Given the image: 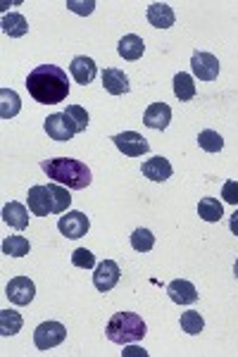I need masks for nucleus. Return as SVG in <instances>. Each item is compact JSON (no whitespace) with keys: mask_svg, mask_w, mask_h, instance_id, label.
<instances>
[{"mask_svg":"<svg viewBox=\"0 0 238 357\" xmlns=\"http://www.w3.org/2000/svg\"><path fill=\"white\" fill-rule=\"evenodd\" d=\"M112 143L124 155H129V158H141V155L150 151V143L141 134H136V131H124V134L112 136Z\"/></svg>","mask_w":238,"mask_h":357,"instance_id":"11","label":"nucleus"},{"mask_svg":"<svg viewBox=\"0 0 238 357\" xmlns=\"http://www.w3.org/2000/svg\"><path fill=\"white\" fill-rule=\"evenodd\" d=\"M107 338L117 345H129L136 341H143V336L148 333V326L143 321V317L136 312H117L112 319L107 321Z\"/></svg>","mask_w":238,"mask_h":357,"instance_id":"3","label":"nucleus"},{"mask_svg":"<svg viewBox=\"0 0 238 357\" xmlns=\"http://www.w3.org/2000/svg\"><path fill=\"white\" fill-rule=\"evenodd\" d=\"M22 110V100L13 89H0V117L13 119Z\"/></svg>","mask_w":238,"mask_h":357,"instance_id":"21","label":"nucleus"},{"mask_svg":"<svg viewBox=\"0 0 238 357\" xmlns=\"http://www.w3.org/2000/svg\"><path fill=\"white\" fill-rule=\"evenodd\" d=\"M69 72H72L74 82L81 84V86H89L98 74V65L86 55H77L69 65Z\"/></svg>","mask_w":238,"mask_h":357,"instance_id":"14","label":"nucleus"},{"mask_svg":"<svg viewBox=\"0 0 238 357\" xmlns=\"http://www.w3.org/2000/svg\"><path fill=\"white\" fill-rule=\"evenodd\" d=\"M40 169L48 174V178H53L55 183L72 188V191H84V188H89L93 181L89 167L81 162V160H74V158L43 160V162H40Z\"/></svg>","mask_w":238,"mask_h":357,"instance_id":"2","label":"nucleus"},{"mask_svg":"<svg viewBox=\"0 0 238 357\" xmlns=\"http://www.w3.org/2000/svg\"><path fill=\"white\" fill-rule=\"evenodd\" d=\"M119 264L114 260H103L96 264V274H93V286L101 293H110L119 284Z\"/></svg>","mask_w":238,"mask_h":357,"instance_id":"10","label":"nucleus"},{"mask_svg":"<svg viewBox=\"0 0 238 357\" xmlns=\"http://www.w3.org/2000/svg\"><path fill=\"white\" fill-rule=\"evenodd\" d=\"M219 60L212 53H200L195 50L193 57H191V69H193V77L200 79V82H214L219 77Z\"/></svg>","mask_w":238,"mask_h":357,"instance_id":"7","label":"nucleus"},{"mask_svg":"<svg viewBox=\"0 0 238 357\" xmlns=\"http://www.w3.org/2000/svg\"><path fill=\"white\" fill-rule=\"evenodd\" d=\"M131 245H133V250L136 252H148V250H153V245H155V236L150 229H136V231L131 234Z\"/></svg>","mask_w":238,"mask_h":357,"instance_id":"28","label":"nucleus"},{"mask_svg":"<svg viewBox=\"0 0 238 357\" xmlns=\"http://www.w3.org/2000/svg\"><path fill=\"white\" fill-rule=\"evenodd\" d=\"M202 329H205V319L200 317V312L188 310V312L181 314V331H186L188 336H198Z\"/></svg>","mask_w":238,"mask_h":357,"instance_id":"29","label":"nucleus"},{"mask_svg":"<svg viewBox=\"0 0 238 357\" xmlns=\"http://www.w3.org/2000/svg\"><path fill=\"white\" fill-rule=\"evenodd\" d=\"M27 205H29V212L36 215V217L55 215V200H53V193H50L48 186H31L29 188Z\"/></svg>","mask_w":238,"mask_h":357,"instance_id":"6","label":"nucleus"},{"mask_svg":"<svg viewBox=\"0 0 238 357\" xmlns=\"http://www.w3.org/2000/svg\"><path fill=\"white\" fill-rule=\"evenodd\" d=\"M57 229H60L62 236H67V238H81V236L89 234L91 229V220L84 215V212H65V215L60 217V222H57Z\"/></svg>","mask_w":238,"mask_h":357,"instance_id":"8","label":"nucleus"},{"mask_svg":"<svg viewBox=\"0 0 238 357\" xmlns=\"http://www.w3.org/2000/svg\"><path fill=\"white\" fill-rule=\"evenodd\" d=\"M5 296L10 298L13 305L24 307V305L31 303L34 296H36V286H34V281L29 279V276H15V279L5 286Z\"/></svg>","mask_w":238,"mask_h":357,"instance_id":"9","label":"nucleus"},{"mask_svg":"<svg viewBox=\"0 0 238 357\" xmlns=\"http://www.w3.org/2000/svg\"><path fill=\"white\" fill-rule=\"evenodd\" d=\"M3 222L8 224V227H13L17 229V231H22V229H27L29 227V212H27V207L22 205V203H8L3 207Z\"/></svg>","mask_w":238,"mask_h":357,"instance_id":"17","label":"nucleus"},{"mask_svg":"<svg viewBox=\"0 0 238 357\" xmlns=\"http://www.w3.org/2000/svg\"><path fill=\"white\" fill-rule=\"evenodd\" d=\"M67 338V329L60 324V321H43V324L36 326L34 331V343H36L38 350H53L57 348L62 341Z\"/></svg>","mask_w":238,"mask_h":357,"instance_id":"4","label":"nucleus"},{"mask_svg":"<svg viewBox=\"0 0 238 357\" xmlns=\"http://www.w3.org/2000/svg\"><path fill=\"white\" fill-rule=\"evenodd\" d=\"M31 250V243L24 238V236H8L3 241V255H10V257H24L29 255Z\"/></svg>","mask_w":238,"mask_h":357,"instance_id":"25","label":"nucleus"},{"mask_svg":"<svg viewBox=\"0 0 238 357\" xmlns=\"http://www.w3.org/2000/svg\"><path fill=\"white\" fill-rule=\"evenodd\" d=\"M198 146L202 148L205 153H219L224 148V138L212 129H205L198 134Z\"/></svg>","mask_w":238,"mask_h":357,"instance_id":"27","label":"nucleus"},{"mask_svg":"<svg viewBox=\"0 0 238 357\" xmlns=\"http://www.w3.org/2000/svg\"><path fill=\"white\" fill-rule=\"evenodd\" d=\"M222 198L224 203L229 205H238V181H226L222 186Z\"/></svg>","mask_w":238,"mask_h":357,"instance_id":"32","label":"nucleus"},{"mask_svg":"<svg viewBox=\"0 0 238 357\" xmlns=\"http://www.w3.org/2000/svg\"><path fill=\"white\" fill-rule=\"evenodd\" d=\"M3 31L8 33L10 38H22V36H27V31H29L27 17H24V15H20V13H8V15H3Z\"/></svg>","mask_w":238,"mask_h":357,"instance_id":"20","label":"nucleus"},{"mask_svg":"<svg viewBox=\"0 0 238 357\" xmlns=\"http://www.w3.org/2000/svg\"><path fill=\"white\" fill-rule=\"evenodd\" d=\"M141 172H143V176H146V178H150V181H158V183L167 181V178L174 174L172 162L167 158H162V155L146 160V162L141 165Z\"/></svg>","mask_w":238,"mask_h":357,"instance_id":"13","label":"nucleus"},{"mask_svg":"<svg viewBox=\"0 0 238 357\" xmlns=\"http://www.w3.org/2000/svg\"><path fill=\"white\" fill-rule=\"evenodd\" d=\"M174 96L179 98L181 102H188L195 98V84H193V77L186 72H179L174 77Z\"/></svg>","mask_w":238,"mask_h":357,"instance_id":"22","label":"nucleus"},{"mask_svg":"<svg viewBox=\"0 0 238 357\" xmlns=\"http://www.w3.org/2000/svg\"><path fill=\"white\" fill-rule=\"evenodd\" d=\"M174 20H177V17H174V10L167 3H153L148 8V22L155 29H170V26H174Z\"/></svg>","mask_w":238,"mask_h":357,"instance_id":"18","label":"nucleus"},{"mask_svg":"<svg viewBox=\"0 0 238 357\" xmlns=\"http://www.w3.org/2000/svg\"><path fill=\"white\" fill-rule=\"evenodd\" d=\"M43 129H45V134H48V136L53 138V141H57V143H67V141H72V138L79 134L77 126H74V122L67 117L65 112L50 114V117L45 119Z\"/></svg>","mask_w":238,"mask_h":357,"instance_id":"5","label":"nucleus"},{"mask_svg":"<svg viewBox=\"0 0 238 357\" xmlns=\"http://www.w3.org/2000/svg\"><path fill=\"white\" fill-rule=\"evenodd\" d=\"M167 296L172 298V303L177 305H193L198 301V291L191 281L186 279H174L170 286H167Z\"/></svg>","mask_w":238,"mask_h":357,"instance_id":"15","label":"nucleus"},{"mask_svg":"<svg viewBox=\"0 0 238 357\" xmlns=\"http://www.w3.org/2000/svg\"><path fill=\"white\" fill-rule=\"evenodd\" d=\"M72 264L79 269H93L96 267V255L91 250H86V248H77L72 252Z\"/></svg>","mask_w":238,"mask_h":357,"instance_id":"31","label":"nucleus"},{"mask_svg":"<svg viewBox=\"0 0 238 357\" xmlns=\"http://www.w3.org/2000/svg\"><path fill=\"white\" fill-rule=\"evenodd\" d=\"M65 114L74 122L79 134H81V131H86V126H89V112H86L84 107H81V105H67Z\"/></svg>","mask_w":238,"mask_h":357,"instance_id":"30","label":"nucleus"},{"mask_svg":"<svg viewBox=\"0 0 238 357\" xmlns=\"http://www.w3.org/2000/svg\"><path fill=\"white\" fill-rule=\"evenodd\" d=\"M170 122H172V107L167 102H153L146 110V114H143V124L155 131H165Z\"/></svg>","mask_w":238,"mask_h":357,"instance_id":"12","label":"nucleus"},{"mask_svg":"<svg viewBox=\"0 0 238 357\" xmlns=\"http://www.w3.org/2000/svg\"><path fill=\"white\" fill-rule=\"evenodd\" d=\"M121 357H148V353L138 345H129V348L121 350Z\"/></svg>","mask_w":238,"mask_h":357,"instance_id":"34","label":"nucleus"},{"mask_svg":"<svg viewBox=\"0 0 238 357\" xmlns=\"http://www.w3.org/2000/svg\"><path fill=\"white\" fill-rule=\"evenodd\" d=\"M198 215H200V220H205V222H219L224 217V207L217 198H200Z\"/></svg>","mask_w":238,"mask_h":357,"instance_id":"24","label":"nucleus"},{"mask_svg":"<svg viewBox=\"0 0 238 357\" xmlns=\"http://www.w3.org/2000/svg\"><path fill=\"white\" fill-rule=\"evenodd\" d=\"M229 229L234 231V236H238V210L231 215V222H229Z\"/></svg>","mask_w":238,"mask_h":357,"instance_id":"35","label":"nucleus"},{"mask_svg":"<svg viewBox=\"0 0 238 357\" xmlns=\"http://www.w3.org/2000/svg\"><path fill=\"white\" fill-rule=\"evenodd\" d=\"M67 8L72 10V13H77V15H91L93 8H96V3H93V0H89V3H77V0H67Z\"/></svg>","mask_w":238,"mask_h":357,"instance_id":"33","label":"nucleus"},{"mask_svg":"<svg viewBox=\"0 0 238 357\" xmlns=\"http://www.w3.org/2000/svg\"><path fill=\"white\" fill-rule=\"evenodd\" d=\"M50 193H53L55 200V215H65L69 212V205H72V195H69L67 186H60V183H48Z\"/></svg>","mask_w":238,"mask_h":357,"instance_id":"26","label":"nucleus"},{"mask_svg":"<svg viewBox=\"0 0 238 357\" xmlns=\"http://www.w3.org/2000/svg\"><path fill=\"white\" fill-rule=\"evenodd\" d=\"M103 89L107 91L110 96H121V93H129V79L121 69L107 67L103 72Z\"/></svg>","mask_w":238,"mask_h":357,"instance_id":"16","label":"nucleus"},{"mask_svg":"<svg viewBox=\"0 0 238 357\" xmlns=\"http://www.w3.org/2000/svg\"><path fill=\"white\" fill-rule=\"evenodd\" d=\"M234 276H236V281H238V260H236V264H234Z\"/></svg>","mask_w":238,"mask_h":357,"instance_id":"36","label":"nucleus"},{"mask_svg":"<svg viewBox=\"0 0 238 357\" xmlns=\"http://www.w3.org/2000/svg\"><path fill=\"white\" fill-rule=\"evenodd\" d=\"M22 324H24V319H22L20 312H15V310H0V333H3V336H15V333H20Z\"/></svg>","mask_w":238,"mask_h":357,"instance_id":"23","label":"nucleus"},{"mask_svg":"<svg viewBox=\"0 0 238 357\" xmlns=\"http://www.w3.org/2000/svg\"><path fill=\"white\" fill-rule=\"evenodd\" d=\"M143 50H146V43H143L141 36H136V33H126L124 38L117 43V53L124 57V60H141Z\"/></svg>","mask_w":238,"mask_h":357,"instance_id":"19","label":"nucleus"},{"mask_svg":"<svg viewBox=\"0 0 238 357\" xmlns=\"http://www.w3.org/2000/svg\"><path fill=\"white\" fill-rule=\"evenodd\" d=\"M27 89L34 100L40 102V105H57V102H65L69 96L67 72L57 65H38L29 72Z\"/></svg>","mask_w":238,"mask_h":357,"instance_id":"1","label":"nucleus"}]
</instances>
